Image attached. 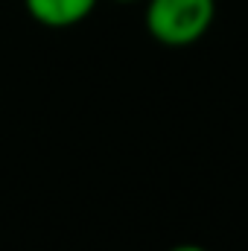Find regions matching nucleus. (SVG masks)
I'll return each instance as SVG.
<instances>
[{
  "instance_id": "obj_3",
  "label": "nucleus",
  "mask_w": 248,
  "mask_h": 251,
  "mask_svg": "<svg viewBox=\"0 0 248 251\" xmlns=\"http://www.w3.org/2000/svg\"><path fill=\"white\" fill-rule=\"evenodd\" d=\"M170 251H207L204 246H196V243H181V246H173Z\"/></svg>"
},
{
  "instance_id": "obj_1",
  "label": "nucleus",
  "mask_w": 248,
  "mask_h": 251,
  "mask_svg": "<svg viewBox=\"0 0 248 251\" xmlns=\"http://www.w3.org/2000/svg\"><path fill=\"white\" fill-rule=\"evenodd\" d=\"M216 21V0H146V32L164 47L201 41Z\"/></svg>"
},
{
  "instance_id": "obj_4",
  "label": "nucleus",
  "mask_w": 248,
  "mask_h": 251,
  "mask_svg": "<svg viewBox=\"0 0 248 251\" xmlns=\"http://www.w3.org/2000/svg\"><path fill=\"white\" fill-rule=\"evenodd\" d=\"M117 3H137V0H117Z\"/></svg>"
},
{
  "instance_id": "obj_2",
  "label": "nucleus",
  "mask_w": 248,
  "mask_h": 251,
  "mask_svg": "<svg viewBox=\"0 0 248 251\" xmlns=\"http://www.w3.org/2000/svg\"><path fill=\"white\" fill-rule=\"evenodd\" d=\"M99 0H24L29 18L47 29H67L94 15Z\"/></svg>"
}]
</instances>
